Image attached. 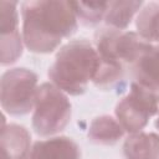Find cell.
Returning a JSON list of instances; mask_svg holds the SVG:
<instances>
[{
  "label": "cell",
  "mask_w": 159,
  "mask_h": 159,
  "mask_svg": "<svg viewBox=\"0 0 159 159\" xmlns=\"http://www.w3.org/2000/svg\"><path fill=\"white\" fill-rule=\"evenodd\" d=\"M77 30L71 1H26L22 4V40L35 53H50L62 39Z\"/></svg>",
  "instance_id": "1"
},
{
  "label": "cell",
  "mask_w": 159,
  "mask_h": 159,
  "mask_svg": "<svg viewBox=\"0 0 159 159\" xmlns=\"http://www.w3.org/2000/svg\"><path fill=\"white\" fill-rule=\"evenodd\" d=\"M155 127L159 129V116H158V119H157V122H155Z\"/></svg>",
  "instance_id": "15"
},
{
  "label": "cell",
  "mask_w": 159,
  "mask_h": 159,
  "mask_svg": "<svg viewBox=\"0 0 159 159\" xmlns=\"http://www.w3.org/2000/svg\"><path fill=\"white\" fill-rule=\"evenodd\" d=\"M135 83L159 94V46L148 43L130 65Z\"/></svg>",
  "instance_id": "7"
},
{
  "label": "cell",
  "mask_w": 159,
  "mask_h": 159,
  "mask_svg": "<svg viewBox=\"0 0 159 159\" xmlns=\"http://www.w3.org/2000/svg\"><path fill=\"white\" fill-rule=\"evenodd\" d=\"M71 119V103L60 88L52 83H42L37 88L32 128L41 137L53 135L63 130Z\"/></svg>",
  "instance_id": "3"
},
{
  "label": "cell",
  "mask_w": 159,
  "mask_h": 159,
  "mask_svg": "<svg viewBox=\"0 0 159 159\" xmlns=\"http://www.w3.org/2000/svg\"><path fill=\"white\" fill-rule=\"evenodd\" d=\"M137 29L145 41L159 42V2H150L140 10Z\"/></svg>",
  "instance_id": "13"
},
{
  "label": "cell",
  "mask_w": 159,
  "mask_h": 159,
  "mask_svg": "<svg viewBox=\"0 0 159 159\" xmlns=\"http://www.w3.org/2000/svg\"><path fill=\"white\" fill-rule=\"evenodd\" d=\"M37 76L27 68H12L1 76L0 102L11 116H24L35 106Z\"/></svg>",
  "instance_id": "4"
},
{
  "label": "cell",
  "mask_w": 159,
  "mask_h": 159,
  "mask_svg": "<svg viewBox=\"0 0 159 159\" xmlns=\"http://www.w3.org/2000/svg\"><path fill=\"white\" fill-rule=\"evenodd\" d=\"M98 68L97 50L86 40L66 43L56 55L48 68V77L62 92L78 96L87 89Z\"/></svg>",
  "instance_id": "2"
},
{
  "label": "cell",
  "mask_w": 159,
  "mask_h": 159,
  "mask_svg": "<svg viewBox=\"0 0 159 159\" xmlns=\"http://www.w3.org/2000/svg\"><path fill=\"white\" fill-rule=\"evenodd\" d=\"M17 2L0 1V61L1 65L15 62L22 53V39L17 27Z\"/></svg>",
  "instance_id": "6"
},
{
  "label": "cell",
  "mask_w": 159,
  "mask_h": 159,
  "mask_svg": "<svg viewBox=\"0 0 159 159\" xmlns=\"http://www.w3.org/2000/svg\"><path fill=\"white\" fill-rule=\"evenodd\" d=\"M27 159H81V152L71 138L55 137L36 142Z\"/></svg>",
  "instance_id": "8"
},
{
  "label": "cell",
  "mask_w": 159,
  "mask_h": 159,
  "mask_svg": "<svg viewBox=\"0 0 159 159\" xmlns=\"http://www.w3.org/2000/svg\"><path fill=\"white\" fill-rule=\"evenodd\" d=\"M125 159H159V135L155 133H133L123 145Z\"/></svg>",
  "instance_id": "10"
},
{
  "label": "cell",
  "mask_w": 159,
  "mask_h": 159,
  "mask_svg": "<svg viewBox=\"0 0 159 159\" xmlns=\"http://www.w3.org/2000/svg\"><path fill=\"white\" fill-rule=\"evenodd\" d=\"M158 104V93L133 82L128 94L118 102L116 116L125 132L138 133L147 125L149 118L159 111Z\"/></svg>",
  "instance_id": "5"
},
{
  "label": "cell",
  "mask_w": 159,
  "mask_h": 159,
  "mask_svg": "<svg viewBox=\"0 0 159 159\" xmlns=\"http://www.w3.org/2000/svg\"><path fill=\"white\" fill-rule=\"evenodd\" d=\"M72 9L82 22L86 25H93L102 20L107 12L108 2L96 1V2H82V1H71Z\"/></svg>",
  "instance_id": "14"
},
{
  "label": "cell",
  "mask_w": 159,
  "mask_h": 159,
  "mask_svg": "<svg viewBox=\"0 0 159 159\" xmlns=\"http://www.w3.org/2000/svg\"><path fill=\"white\" fill-rule=\"evenodd\" d=\"M124 134V129L118 120L109 116H101L94 118L88 129V139L96 144L111 145L117 143Z\"/></svg>",
  "instance_id": "11"
},
{
  "label": "cell",
  "mask_w": 159,
  "mask_h": 159,
  "mask_svg": "<svg viewBox=\"0 0 159 159\" xmlns=\"http://www.w3.org/2000/svg\"><path fill=\"white\" fill-rule=\"evenodd\" d=\"M31 135L19 124H7L1 128L2 159H27L30 154Z\"/></svg>",
  "instance_id": "9"
},
{
  "label": "cell",
  "mask_w": 159,
  "mask_h": 159,
  "mask_svg": "<svg viewBox=\"0 0 159 159\" xmlns=\"http://www.w3.org/2000/svg\"><path fill=\"white\" fill-rule=\"evenodd\" d=\"M142 5V1H109L104 21L111 29L122 31L130 24Z\"/></svg>",
  "instance_id": "12"
}]
</instances>
